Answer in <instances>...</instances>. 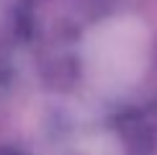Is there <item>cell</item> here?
I'll return each mask as SVG.
<instances>
[{"instance_id":"cell-1","label":"cell","mask_w":157,"mask_h":155,"mask_svg":"<svg viewBox=\"0 0 157 155\" xmlns=\"http://www.w3.org/2000/svg\"><path fill=\"white\" fill-rule=\"evenodd\" d=\"M85 60L101 88H121L134 83L147 62L144 26L134 18L101 23L88 39Z\"/></svg>"}]
</instances>
